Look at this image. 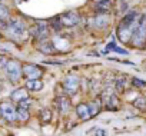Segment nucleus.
<instances>
[{
    "mask_svg": "<svg viewBox=\"0 0 146 136\" xmlns=\"http://www.w3.org/2000/svg\"><path fill=\"white\" fill-rule=\"evenodd\" d=\"M42 88H43V83L39 79H27V82H26V89L27 90L39 92V90H42Z\"/></svg>",
    "mask_w": 146,
    "mask_h": 136,
    "instance_id": "obj_13",
    "label": "nucleus"
},
{
    "mask_svg": "<svg viewBox=\"0 0 146 136\" xmlns=\"http://www.w3.org/2000/svg\"><path fill=\"white\" fill-rule=\"evenodd\" d=\"M112 9V2L110 0H98V3L95 6V10L98 13H106Z\"/></svg>",
    "mask_w": 146,
    "mask_h": 136,
    "instance_id": "obj_12",
    "label": "nucleus"
},
{
    "mask_svg": "<svg viewBox=\"0 0 146 136\" xmlns=\"http://www.w3.org/2000/svg\"><path fill=\"white\" fill-rule=\"evenodd\" d=\"M16 117H17V120H20V122H26V120H29V117H30V115H29V109L17 107V109H16Z\"/></svg>",
    "mask_w": 146,
    "mask_h": 136,
    "instance_id": "obj_16",
    "label": "nucleus"
},
{
    "mask_svg": "<svg viewBox=\"0 0 146 136\" xmlns=\"http://www.w3.org/2000/svg\"><path fill=\"white\" fill-rule=\"evenodd\" d=\"M133 106H135L136 109L145 110V109H146V99H145L143 96H137V98L135 99V102H133Z\"/></svg>",
    "mask_w": 146,
    "mask_h": 136,
    "instance_id": "obj_18",
    "label": "nucleus"
},
{
    "mask_svg": "<svg viewBox=\"0 0 146 136\" xmlns=\"http://www.w3.org/2000/svg\"><path fill=\"white\" fill-rule=\"evenodd\" d=\"M137 19L139 17H137L136 12H132V13H129V15H126L123 17V20L120 22V25L117 27V36H119L120 42L126 43V42L130 40L132 33H133V30H135V27H136V25L139 22Z\"/></svg>",
    "mask_w": 146,
    "mask_h": 136,
    "instance_id": "obj_1",
    "label": "nucleus"
},
{
    "mask_svg": "<svg viewBox=\"0 0 146 136\" xmlns=\"http://www.w3.org/2000/svg\"><path fill=\"white\" fill-rule=\"evenodd\" d=\"M116 85H117L116 88H117L119 90H123V85H125V79H122V80H120V82H117Z\"/></svg>",
    "mask_w": 146,
    "mask_h": 136,
    "instance_id": "obj_24",
    "label": "nucleus"
},
{
    "mask_svg": "<svg viewBox=\"0 0 146 136\" xmlns=\"http://www.w3.org/2000/svg\"><path fill=\"white\" fill-rule=\"evenodd\" d=\"M32 34L36 39H39V40L47 37L49 36V27H47V25L43 23V22H37V25L35 27H32Z\"/></svg>",
    "mask_w": 146,
    "mask_h": 136,
    "instance_id": "obj_9",
    "label": "nucleus"
},
{
    "mask_svg": "<svg viewBox=\"0 0 146 136\" xmlns=\"http://www.w3.org/2000/svg\"><path fill=\"white\" fill-rule=\"evenodd\" d=\"M57 105H59L60 112H62V113H64V112H69V107H70V100H69L67 98H64V96H60V98L57 99Z\"/></svg>",
    "mask_w": 146,
    "mask_h": 136,
    "instance_id": "obj_15",
    "label": "nucleus"
},
{
    "mask_svg": "<svg viewBox=\"0 0 146 136\" xmlns=\"http://www.w3.org/2000/svg\"><path fill=\"white\" fill-rule=\"evenodd\" d=\"M89 133H90V135H106V132H105L103 129H99V127L89 130Z\"/></svg>",
    "mask_w": 146,
    "mask_h": 136,
    "instance_id": "obj_23",
    "label": "nucleus"
},
{
    "mask_svg": "<svg viewBox=\"0 0 146 136\" xmlns=\"http://www.w3.org/2000/svg\"><path fill=\"white\" fill-rule=\"evenodd\" d=\"M5 70H6L7 79L13 83L22 78V64L17 60H7V63L5 64Z\"/></svg>",
    "mask_w": 146,
    "mask_h": 136,
    "instance_id": "obj_4",
    "label": "nucleus"
},
{
    "mask_svg": "<svg viewBox=\"0 0 146 136\" xmlns=\"http://www.w3.org/2000/svg\"><path fill=\"white\" fill-rule=\"evenodd\" d=\"M0 116L7 122H15L17 120L16 117V107L10 102H2L0 103Z\"/></svg>",
    "mask_w": 146,
    "mask_h": 136,
    "instance_id": "obj_6",
    "label": "nucleus"
},
{
    "mask_svg": "<svg viewBox=\"0 0 146 136\" xmlns=\"http://www.w3.org/2000/svg\"><path fill=\"white\" fill-rule=\"evenodd\" d=\"M7 30H9V32H10V34H12V36H15V37H22V36H26V34H27L26 25H25V22H23L20 17L9 19Z\"/></svg>",
    "mask_w": 146,
    "mask_h": 136,
    "instance_id": "obj_3",
    "label": "nucleus"
},
{
    "mask_svg": "<svg viewBox=\"0 0 146 136\" xmlns=\"http://www.w3.org/2000/svg\"><path fill=\"white\" fill-rule=\"evenodd\" d=\"M132 83H133L136 88H145V86H146V82H145V80H140V79H136V78L132 80Z\"/></svg>",
    "mask_w": 146,
    "mask_h": 136,
    "instance_id": "obj_22",
    "label": "nucleus"
},
{
    "mask_svg": "<svg viewBox=\"0 0 146 136\" xmlns=\"http://www.w3.org/2000/svg\"><path fill=\"white\" fill-rule=\"evenodd\" d=\"M59 20L62 22V26H69V27H72V26H76V25L80 22V16H79L76 12H67L66 15L60 16Z\"/></svg>",
    "mask_w": 146,
    "mask_h": 136,
    "instance_id": "obj_8",
    "label": "nucleus"
},
{
    "mask_svg": "<svg viewBox=\"0 0 146 136\" xmlns=\"http://www.w3.org/2000/svg\"><path fill=\"white\" fill-rule=\"evenodd\" d=\"M63 88L64 90L69 93V95H73L76 93L78 89H79V78L75 76V75H70L64 79V83H63Z\"/></svg>",
    "mask_w": 146,
    "mask_h": 136,
    "instance_id": "obj_7",
    "label": "nucleus"
},
{
    "mask_svg": "<svg viewBox=\"0 0 146 136\" xmlns=\"http://www.w3.org/2000/svg\"><path fill=\"white\" fill-rule=\"evenodd\" d=\"M132 44L136 47H142L146 42V16H142L132 33Z\"/></svg>",
    "mask_w": 146,
    "mask_h": 136,
    "instance_id": "obj_2",
    "label": "nucleus"
},
{
    "mask_svg": "<svg viewBox=\"0 0 146 136\" xmlns=\"http://www.w3.org/2000/svg\"><path fill=\"white\" fill-rule=\"evenodd\" d=\"M39 116H40V120L42 122H50V119H52V112L49 110V109H42L40 110V113H39Z\"/></svg>",
    "mask_w": 146,
    "mask_h": 136,
    "instance_id": "obj_19",
    "label": "nucleus"
},
{
    "mask_svg": "<svg viewBox=\"0 0 146 136\" xmlns=\"http://www.w3.org/2000/svg\"><path fill=\"white\" fill-rule=\"evenodd\" d=\"M39 50H40L42 53H46V54H50V53H53V52H54L53 44H52V42H50V40H47V37L40 39V43H39Z\"/></svg>",
    "mask_w": 146,
    "mask_h": 136,
    "instance_id": "obj_10",
    "label": "nucleus"
},
{
    "mask_svg": "<svg viewBox=\"0 0 146 136\" xmlns=\"http://www.w3.org/2000/svg\"><path fill=\"white\" fill-rule=\"evenodd\" d=\"M88 106H89V113H90V117H92V116H95V115L99 112V109H100V105H99L98 102H92V103H89Z\"/></svg>",
    "mask_w": 146,
    "mask_h": 136,
    "instance_id": "obj_20",
    "label": "nucleus"
},
{
    "mask_svg": "<svg viewBox=\"0 0 146 136\" xmlns=\"http://www.w3.org/2000/svg\"><path fill=\"white\" fill-rule=\"evenodd\" d=\"M43 75V70L37 64H22V76H25L26 79H40Z\"/></svg>",
    "mask_w": 146,
    "mask_h": 136,
    "instance_id": "obj_5",
    "label": "nucleus"
},
{
    "mask_svg": "<svg viewBox=\"0 0 146 136\" xmlns=\"http://www.w3.org/2000/svg\"><path fill=\"white\" fill-rule=\"evenodd\" d=\"M17 103H19V107L29 109L30 105H32V99H30V98H26V99H23V100H20V102H17Z\"/></svg>",
    "mask_w": 146,
    "mask_h": 136,
    "instance_id": "obj_21",
    "label": "nucleus"
},
{
    "mask_svg": "<svg viewBox=\"0 0 146 136\" xmlns=\"http://www.w3.org/2000/svg\"><path fill=\"white\" fill-rule=\"evenodd\" d=\"M10 98H12V100H13V102H20V100H23V99L29 98L27 89H26V88H19V89H16V90L10 95Z\"/></svg>",
    "mask_w": 146,
    "mask_h": 136,
    "instance_id": "obj_11",
    "label": "nucleus"
},
{
    "mask_svg": "<svg viewBox=\"0 0 146 136\" xmlns=\"http://www.w3.org/2000/svg\"><path fill=\"white\" fill-rule=\"evenodd\" d=\"M9 19H10V12H9L7 6L3 5V3H0V20L9 22Z\"/></svg>",
    "mask_w": 146,
    "mask_h": 136,
    "instance_id": "obj_17",
    "label": "nucleus"
},
{
    "mask_svg": "<svg viewBox=\"0 0 146 136\" xmlns=\"http://www.w3.org/2000/svg\"><path fill=\"white\" fill-rule=\"evenodd\" d=\"M76 113H78V116H79L80 119H83V120H86V119H89V117H90L89 106H88V105H85V103H80V105L76 107Z\"/></svg>",
    "mask_w": 146,
    "mask_h": 136,
    "instance_id": "obj_14",
    "label": "nucleus"
}]
</instances>
